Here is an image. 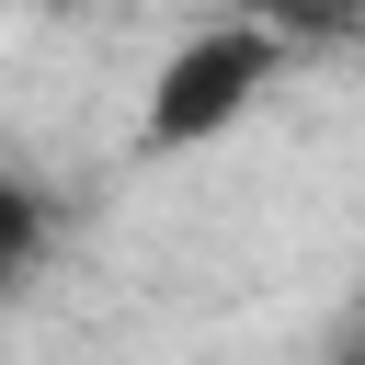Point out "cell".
<instances>
[{"label":"cell","instance_id":"7a4b0ae2","mask_svg":"<svg viewBox=\"0 0 365 365\" xmlns=\"http://www.w3.org/2000/svg\"><path fill=\"white\" fill-rule=\"evenodd\" d=\"M228 23H251L274 46H342L365 23V0H228Z\"/></svg>","mask_w":365,"mask_h":365},{"label":"cell","instance_id":"3957f363","mask_svg":"<svg viewBox=\"0 0 365 365\" xmlns=\"http://www.w3.org/2000/svg\"><path fill=\"white\" fill-rule=\"evenodd\" d=\"M34 251H46V194L0 171V285H11V274H23Z\"/></svg>","mask_w":365,"mask_h":365},{"label":"cell","instance_id":"6da1fadb","mask_svg":"<svg viewBox=\"0 0 365 365\" xmlns=\"http://www.w3.org/2000/svg\"><path fill=\"white\" fill-rule=\"evenodd\" d=\"M274 68H285V46L274 34H251V23H205L160 80H148V160H171V148H205V137H228L262 91H274Z\"/></svg>","mask_w":365,"mask_h":365}]
</instances>
